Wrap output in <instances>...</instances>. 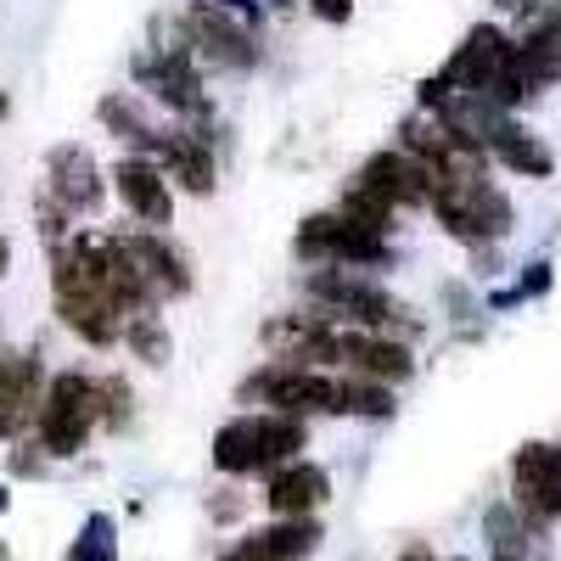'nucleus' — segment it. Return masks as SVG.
Returning a JSON list of instances; mask_svg holds the SVG:
<instances>
[{"label": "nucleus", "instance_id": "obj_16", "mask_svg": "<svg viewBox=\"0 0 561 561\" xmlns=\"http://www.w3.org/2000/svg\"><path fill=\"white\" fill-rule=\"evenodd\" d=\"M404 561H433L427 550H404Z\"/></svg>", "mask_w": 561, "mask_h": 561}, {"label": "nucleus", "instance_id": "obj_6", "mask_svg": "<svg viewBox=\"0 0 561 561\" xmlns=\"http://www.w3.org/2000/svg\"><path fill=\"white\" fill-rule=\"evenodd\" d=\"M309 293H314L320 304H332L343 320H359V325H388V320L399 314L393 298H382L377 287H359V280H348V275H314Z\"/></svg>", "mask_w": 561, "mask_h": 561}, {"label": "nucleus", "instance_id": "obj_7", "mask_svg": "<svg viewBox=\"0 0 561 561\" xmlns=\"http://www.w3.org/2000/svg\"><path fill=\"white\" fill-rule=\"evenodd\" d=\"M325 494H332V478H325L320 466H304V460L270 478V511L275 517H309Z\"/></svg>", "mask_w": 561, "mask_h": 561}, {"label": "nucleus", "instance_id": "obj_3", "mask_svg": "<svg viewBox=\"0 0 561 561\" xmlns=\"http://www.w3.org/2000/svg\"><path fill=\"white\" fill-rule=\"evenodd\" d=\"M511 494L534 523L561 517V444H523L511 460Z\"/></svg>", "mask_w": 561, "mask_h": 561}, {"label": "nucleus", "instance_id": "obj_8", "mask_svg": "<svg viewBox=\"0 0 561 561\" xmlns=\"http://www.w3.org/2000/svg\"><path fill=\"white\" fill-rule=\"evenodd\" d=\"M118 197L147 219V225H169V192H163V174L152 163H118Z\"/></svg>", "mask_w": 561, "mask_h": 561}, {"label": "nucleus", "instance_id": "obj_4", "mask_svg": "<svg viewBox=\"0 0 561 561\" xmlns=\"http://www.w3.org/2000/svg\"><path fill=\"white\" fill-rule=\"evenodd\" d=\"M242 393H264L270 404L280 410H348V382H332V377H314V370H264V377H253Z\"/></svg>", "mask_w": 561, "mask_h": 561}, {"label": "nucleus", "instance_id": "obj_17", "mask_svg": "<svg viewBox=\"0 0 561 561\" xmlns=\"http://www.w3.org/2000/svg\"><path fill=\"white\" fill-rule=\"evenodd\" d=\"M270 7H293V0H270Z\"/></svg>", "mask_w": 561, "mask_h": 561}, {"label": "nucleus", "instance_id": "obj_12", "mask_svg": "<svg viewBox=\"0 0 561 561\" xmlns=\"http://www.w3.org/2000/svg\"><path fill=\"white\" fill-rule=\"evenodd\" d=\"M68 561H118V550H113V523H107V517H90L84 534H79V545L68 550Z\"/></svg>", "mask_w": 561, "mask_h": 561}, {"label": "nucleus", "instance_id": "obj_19", "mask_svg": "<svg viewBox=\"0 0 561 561\" xmlns=\"http://www.w3.org/2000/svg\"><path fill=\"white\" fill-rule=\"evenodd\" d=\"M0 113H7V96H0Z\"/></svg>", "mask_w": 561, "mask_h": 561}, {"label": "nucleus", "instance_id": "obj_14", "mask_svg": "<svg viewBox=\"0 0 561 561\" xmlns=\"http://www.w3.org/2000/svg\"><path fill=\"white\" fill-rule=\"evenodd\" d=\"M314 12H320L325 23H343V18L354 12V0H314Z\"/></svg>", "mask_w": 561, "mask_h": 561}, {"label": "nucleus", "instance_id": "obj_10", "mask_svg": "<svg viewBox=\"0 0 561 561\" xmlns=\"http://www.w3.org/2000/svg\"><path fill=\"white\" fill-rule=\"evenodd\" d=\"M494 152H500L505 169H517V174H534V180L550 174V152L539 147L528 129H517V124H494Z\"/></svg>", "mask_w": 561, "mask_h": 561}, {"label": "nucleus", "instance_id": "obj_13", "mask_svg": "<svg viewBox=\"0 0 561 561\" xmlns=\"http://www.w3.org/2000/svg\"><path fill=\"white\" fill-rule=\"evenodd\" d=\"M129 343H135L140 354H147L152 365H158V359L169 354V343H163V332H152V325H147V320H135V332H129Z\"/></svg>", "mask_w": 561, "mask_h": 561}, {"label": "nucleus", "instance_id": "obj_15", "mask_svg": "<svg viewBox=\"0 0 561 561\" xmlns=\"http://www.w3.org/2000/svg\"><path fill=\"white\" fill-rule=\"evenodd\" d=\"M7 259H12V248H7V237H0V275H7Z\"/></svg>", "mask_w": 561, "mask_h": 561}, {"label": "nucleus", "instance_id": "obj_2", "mask_svg": "<svg viewBox=\"0 0 561 561\" xmlns=\"http://www.w3.org/2000/svg\"><path fill=\"white\" fill-rule=\"evenodd\" d=\"M90 421H96V388L84 377H57L51 393L39 404V438L51 455H73L90 433Z\"/></svg>", "mask_w": 561, "mask_h": 561}, {"label": "nucleus", "instance_id": "obj_9", "mask_svg": "<svg viewBox=\"0 0 561 561\" xmlns=\"http://www.w3.org/2000/svg\"><path fill=\"white\" fill-rule=\"evenodd\" d=\"M152 140V152L158 163L180 180V185H192V192H208L214 185V169H208V152L197 147V140H180V135H147Z\"/></svg>", "mask_w": 561, "mask_h": 561}, {"label": "nucleus", "instance_id": "obj_11", "mask_svg": "<svg viewBox=\"0 0 561 561\" xmlns=\"http://www.w3.org/2000/svg\"><path fill=\"white\" fill-rule=\"evenodd\" d=\"M192 23H197V34L208 39V51H214L219 62H237V68H242V62H253L248 34H242V28H230L214 7H197V12H192Z\"/></svg>", "mask_w": 561, "mask_h": 561}, {"label": "nucleus", "instance_id": "obj_5", "mask_svg": "<svg viewBox=\"0 0 561 561\" xmlns=\"http://www.w3.org/2000/svg\"><path fill=\"white\" fill-rule=\"evenodd\" d=\"M320 545V528L309 517H280V528L248 534L237 550H225L219 561H304Z\"/></svg>", "mask_w": 561, "mask_h": 561}, {"label": "nucleus", "instance_id": "obj_1", "mask_svg": "<svg viewBox=\"0 0 561 561\" xmlns=\"http://www.w3.org/2000/svg\"><path fill=\"white\" fill-rule=\"evenodd\" d=\"M293 449H304V421L298 415H242L219 427L214 438V466L219 472H264V466L287 460Z\"/></svg>", "mask_w": 561, "mask_h": 561}, {"label": "nucleus", "instance_id": "obj_18", "mask_svg": "<svg viewBox=\"0 0 561 561\" xmlns=\"http://www.w3.org/2000/svg\"><path fill=\"white\" fill-rule=\"evenodd\" d=\"M0 511H7V489H0Z\"/></svg>", "mask_w": 561, "mask_h": 561}]
</instances>
